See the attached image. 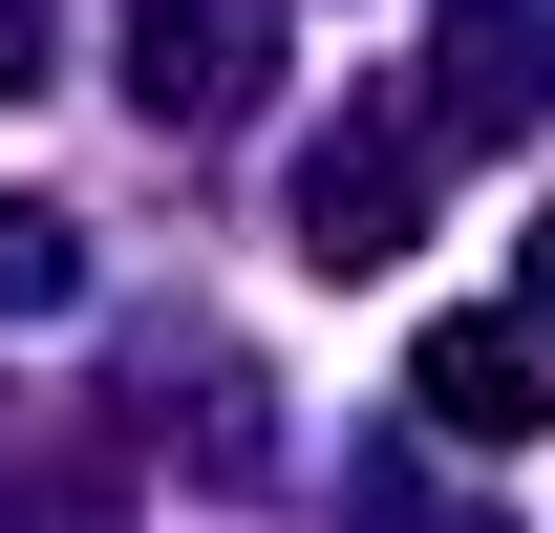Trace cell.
<instances>
[{
    "mask_svg": "<svg viewBox=\"0 0 555 533\" xmlns=\"http://www.w3.org/2000/svg\"><path fill=\"white\" fill-rule=\"evenodd\" d=\"M86 257H65V213H0V321H65Z\"/></svg>",
    "mask_w": 555,
    "mask_h": 533,
    "instance_id": "obj_4",
    "label": "cell"
},
{
    "mask_svg": "<svg viewBox=\"0 0 555 533\" xmlns=\"http://www.w3.org/2000/svg\"><path fill=\"white\" fill-rule=\"evenodd\" d=\"M22 86H43V22H22V0H0V107H22Z\"/></svg>",
    "mask_w": 555,
    "mask_h": 533,
    "instance_id": "obj_6",
    "label": "cell"
},
{
    "mask_svg": "<svg viewBox=\"0 0 555 533\" xmlns=\"http://www.w3.org/2000/svg\"><path fill=\"white\" fill-rule=\"evenodd\" d=\"M406 405L449 427V448H534V427H555V341L534 321H427L406 341Z\"/></svg>",
    "mask_w": 555,
    "mask_h": 533,
    "instance_id": "obj_1",
    "label": "cell"
},
{
    "mask_svg": "<svg viewBox=\"0 0 555 533\" xmlns=\"http://www.w3.org/2000/svg\"><path fill=\"white\" fill-rule=\"evenodd\" d=\"M257 65H278V22H257V0H150V22H129L150 129H235V107H257Z\"/></svg>",
    "mask_w": 555,
    "mask_h": 533,
    "instance_id": "obj_2",
    "label": "cell"
},
{
    "mask_svg": "<svg viewBox=\"0 0 555 533\" xmlns=\"http://www.w3.org/2000/svg\"><path fill=\"white\" fill-rule=\"evenodd\" d=\"M406 171H427L406 129L321 150V171H299V257H321V277H385V257H406Z\"/></svg>",
    "mask_w": 555,
    "mask_h": 533,
    "instance_id": "obj_3",
    "label": "cell"
},
{
    "mask_svg": "<svg viewBox=\"0 0 555 533\" xmlns=\"http://www.w3.org/2000/svg\"><path fill=\"white\" fill-rule=\"evenodd\" d=\"M513 321H534V341H555V213H534V257H513Z\"/></svg>",
    "mask_w": 555,
    "mask_h": 533,
    "instance_id": "obj_5",
    "label": "cell"
}]
</instances>
